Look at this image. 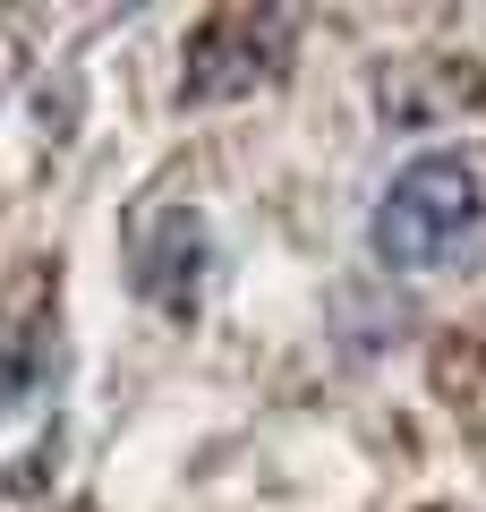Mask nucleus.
<instances>
[{
  "label": "nucleus",
  "instance_id": "f257e3e1",
  "mask_svg": "<svg viewBox=\"0 0 486 512\" xmlns=\"http://www.w3.org/2000/svg\"><path fill=\"white\" fill-rule=\"evenodd\" d=\"M478 231H486V188H478L469 154H418V163H401L384 205H376V222H367L376 265H393V274H435Z\"/></svg>",
  "mask_w": 486,
  "mask_h": 512
},
{
  "label": "nucleus",
  "instance_id": "f03ea898",
  "mask_svg": "<svg viewBox=\"0 0 486 512\" xmlns=\"http://www.w3.org/2000/svg\"><path fill=\"white\" fill-rule=\"evenodd\" d=\"M282 35H290L282 18H248V9L214 18V26L197 35V52H188V94H197V103L248 94L256 77H273V52H282Z\"/></svg>",
  "mask_w": 486,
  "mask_h": 512
},
{
  "label": "nucleus",
  "instance_id": "7ed1b4c3",
  "mask_svg": "<svg viewBox=\"0 0 486 512\" xmlns=\"http://www.w3.org/2000/svg\"><path fill=\"white\" fill-rule=\"evenodd\" d=\"M52 265H26L9 291H0V402H18L26 384L52 367Z\"/></svg>",
  "mask_w": 486,
  "mask_h": 512
},
{
  "label": "nucleus",
  "instance_id": "20e7f679",
  "mask_svg": "<svg viewBox=\"0 0 486 512\" xmlns=\"http://www.w3.org/2000/svg\"><path fill=\"white\" fill-rule=\"evenodd\" d=\"M197 282H205V222L188 205H171V214H154V231L137 248V291L162 299V308H188Z\"/></svg>",
  "mask_w": 486,
  "mask_h": 512
}]
</instances>
